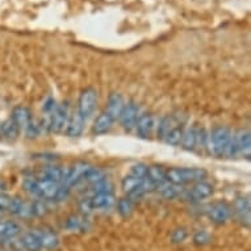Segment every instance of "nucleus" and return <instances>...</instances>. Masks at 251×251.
<instances>
[{
    "label": "nucleus",
    "instance_id": "nucleus-23",
    "mask_svg": "<svg viewBox=\"0 0 251 251\" xmlns=\"http://www.w3.org/2000/svg\"><path fill=\"white\" fill-rule=\"evenodd\" d=\"M165 174H166V170L163 169L162 166L152 165V166H149L148 176L146 177H148L150 181H152V183L156 185V188H158L159 185L166 183Z\"/></svg>",
    "mask_w": 251,
    "mask_h": 251
},
{
    "label": "nucleus",
    "instance_id": "nucleus-31",
    "mask_svg": "<svg viewBox=\"0 0 251 251\" xmlns=\"http://www.w3.org/2000/svg\"><path fill=\"white\" fill-rule=\"evenodd\" d=\"M148 169L149 166H146L145 163H137V165L132 166L130 175L140 177V179H146V176H148Z\"/></svg>",
    "mask_w": 251,
    "mask_h": 251
},
{
    "label": "nucleus",
    "instance_id": "nucleus-8",
    "mask_svg": "<svg viewBox=\"0 0 251 251\" xmlns=\"http://www.w3.org/2000/svg\"><path fill=\"white\" fill-rule=\"evenodd\" d=\"M91 167L92 166L90 163L83 161H79L76 163H74L66 173V176H65V180H63V185H66L67 188L76 185L79 181L83 180L86 177L87 173L90 171Z\"/></svg>",
    "mask_w": 251,
    "mask_h": 251
},
{
    "label": "nucleus",
    "instance_id": "nucleus-7",
    "mask_svg": "<svg viewBox=\"0 0 251 251\" xmlns=\"http://www.w3.org/2000/svg\"><path fill=\"white\" fill-rule=\"evenodd\" d=\"M115 201V196L112 194H95L88 199H84L80 202V209L84 213H90L92 210L107 209Z\"/></svg>",
    "mask_w": 251,
    "mask_h": 251
},
{
    "label": "nucleus",
    "instance_id": "nucleus-5",
    "mask_svg": "<svg viewBox=\"0 0 251 251\" xmlns=\"http://www.w3.org/2000/svg\"><path fill=\"white\" fill-rule=\"evenodd\" d=\"M70 112H69V105L67 103L55 105L54 111L51 112L49 120V129L51 133L61 134L66 130L67 123H69Z\"/></svg>",
    "mask_w": 251,
    "mask_h": 251
},
{
    "label": "nucleus",
    "instance_id": "nucleus-20",
    "mask_svg": "<svg viewBox=\"0 0 251 251\" xmlns=\"http://www.w3.org/2000/svg\"><path fill=\"white\" fill-rule=\"evenodd\" d=\"M198 136H199V128L198 126H192V128L184 130L183 134V140H181L180 146L187 151H194L195 149L198 148Z\"/></svg>",
    "mask_w": 251,
    "mask_h": 251
},
{
    "label": "nucleus",
    "instance_id": "nucleus-3",
    "mask_svg": "<svg viewBox=\"0 0 251 251\" xmlns=\"http://www.w3.org/2000/svg\"><path fill=\"white\" fill-rule=\"evenodd\" d=\"M208 176L204 169H196V167H171L166 170L165 179L167 183L173 185H184L188 183H196V181L205 180Z\"/></svg>",
    "mask_w": 251,
    "mask_h": 251
},
{
    "label": "nucleus",
    "instance_id": "nucleus-34",
    "mask_svg": "<svg viewBox=\"0 0 251 251\" xmlns=\"http://www.w3.org/2000/svg\"><path fill=\"white\" fill-rule=\"evenodd\" d=\"M187 235H188L187 230L183 229V227H180V229L174 230L173 235H171V239H173L174 243H181V242H184L185 238H187Z\"/></svg>",
    "mask_w": 251,
    "mask_h": 251
},
{
    "label": "nucleus",
    "instance_id": "nucleus-32",
    "mask_svg": "<svg viewBox=\"0 0 251 251\" xmlns=\"http://www.w3.org/2000/svg\"><path fill=\"white\" fill-rule=\"evenodd\" d=\"M210 239H212L210 238V234L205 230H199L194 234V242L198 246H204V245L210 242Z\"/></svg>",
    "mask_w": 251,
    "mask_h": 251
},
{
    "label": "nucleus",
    "instance_id": "nucleus-2",
    "mask_svg": "<svg viewBox=\"0 0 251 251\" xmlns=\"http://www.w3.org/2000/svg\"><path fill=\"white\" fill-rule=\"evenodd\" d=\"M23 187L26 192L44 200H58L62 185L49 179H32L26 177L23 181Z\"/></svg>",
    "mask_w": 251,
    "mask_h": 251
},
{
    "label": "nucleus",
    "instance_id": "nucleus-11",
    "mask_svg": "<svg viewBox=\"0 0 251 251\" xmlns=\"http://www.w3.org/2000/svg\"><path fill=\"white\" fill-rule=\"evenodd\" d=\"M119 120L125 132H132L136 128V123L138 120V105L134 101L125 104Z\"/></svg>",
    "mask_w": 251,
    "mask_h": 251
},
{
    "label": "nucleus",
    "instance_id": "nucleus-19",
    "mask_svg": "<svg viewBox=\"0 0 251 251\" xmlns=\"http://www.w3.org/2000/svg\"><path fill=\"white\" fill-rule=\"evenodd\" d=\"M84 123L86 120L79 115L78 111H75L73 115L69 117V123L66 126V134L69 137H79L83 133L84 129Z\"/></svg>",
    "mask_w": 251,
    "mask_h": 251
},
{
    "label": "nucleus",
    "instance_id": "nucleus-17",
    "mask_svg": "<svg viewBox=\"0 0 251 251\" xmlns=\"http://www.w3.org/2000/svg\"><path fill=\"white\" fill-rule=\"evenodd\" d=\"M115 124V120L112 119L111 116L108 115L107 112H103L100 113L98 117L94 121V125H92V132L95 133L96 136H101V134H105L112 129Z\"/></svg>",
    "mask_w": 251,
    "mask_h": 251
},
{
    "label": "nucleus",
    "instance_id": "nucleus-18",
    "mask_svg": "<svg viewBox=\"0 0 251 251\" xmlns=\"http://www.w3.org/2000/svg\"><path fill=\"white\" fill-rule=\"evenodd\" d=\"M21 247L25 251H41V238H40V233L38 231H28L25 233L20 239Z\"/></svg>",
    "mask_w": 251,
    "mask_h": 251
},
{
    "label": "nucleus",
    "instance_id": "nucleus-28",
    "mask_svg": "<svg viewBox=\"0 0 251 251\" xmlns=\"http://www.w3.org/2000/svg\"><path fill=\"white\" fill-rule=\"evenodd\" d=\"M117 210L123 217H129L133 212V201L132 199L123 198L117 202Z\"/></svg>",
    "mask_w": 251,
    "mask_h": 251
},
{
    "label": "nucleus",
    "instance_id": "nucleus-36",
    "mask_svg": "<svg viewBox=\"0 0 251 251\" xmlns=\"http://www.w3.org/2000/svg\"><path fill=\"white\" fill-rule=\"evenodd\" d=\"M4 181H3V180H1V179H0V191H1V190H3V188H4Z\"/></svg>",
    "mask_w": 251,
    "mask_h": 251
},
{
    "label": "nucleus",
    "instance_id": "nucleus-10",
    "mask_svg": "<svg viewBox=\"0 0 251 251\" xmlns=\"http://www.w3.org/2000/svg\"><path fill=\"white\" fill-rule=\"evenodd\" d=\"M208 216L213 224L223 225V224L227 223L229 218L231 217V206L224 201L214 202L208 209Z\"/></svg>",
    "mask_w": 251,
    "mask_h": 251
},
{
    "label": "nucleus",
    "instance_id": "nucleus-30",
    "mask_svg": "<svg viewBox=\"0 0 251 251\" xmlns=\"http://www.w3.org/2000/svg\"><path fill=\"white\" fill-rule=\"evenodd\" d=\"M92 191L95 194H112V184L105 179L96 184H92Z\"/></svg>",
    "mask_w": 251,
    "mask_h": 251
},
{
    "label": "nucleus",
    "instance_id": "nucleus-38",
    "mask_svg": "<svg viewBox=\"0 0 251 251\" xmlns=\"http://www.w3.org/2000/svg\"><path fill=\"white\" fill-rule=\"evenodd\" d=\"M0 136H1V134H0Z\"/></svg>",
    "mask_w": 251,
    "mask_h": 251
},
{
    "label": "nucleus",
    "instance_id": "nucleus-21",
    "mask_svg": "<svg viewBox=\"0 0 251 251\" xmlns=\"http://www.w3.org/2000/svg\"><path fill=\"white\" fill-rule=\"evenodd\" d=\"M21 233L19 224L13 221H3L0 223V239H15Z\"/></svg>",
    "mask_w": 251,
    "mask_h": 251
},
{
    "label": "nucleus",
    "instance_id": "nucleus-16",
    "mask_svg": "<svg viewBox=\"0 0 251 251\" xmlns=\"http://www.w3.org/2000/svg\"><path fill=\"white\" fill-rule=\"evenodd\" d=\"M179 124H183L181 121H179L177 119V116L175 115H167L165 116L163 119L159 121V125H158V128H156V137H158V140L159 141H165L166 136L169 134V132L174 126H176Z\"/></svg>",
    "mask_w": 251,
    "mask_h": 251
},
{
    "label": "nucleus",
    "instance_id": "nucleus-6",
    "mask_svg": "<svg viewBox=\"0 0 251 251\" xmlns=\"http://www.w3.org/2000/svg\"><path fill=\"white\" fill-rule=\"evenodd\" d=\"M96 104H98V92H96L95 88L87 87L80 92L76 111L79 112V115L82 116L83 119L87 120L95 111Z\"/></svg>",
    "mask_w": 251,
    "mask_h": 251
},
{
    "label": "nucleus",
    "instance_id": "nucleus-26",
    "mask_svg": "<svg viewBox=\"0 0 251 251\" xmlns=\"http://www.w3.org/2000/svg\"><path fill=\"white\" fill-rule=\"evenodd\" d=\"M183 134H184V126L179 124L170 130L163 142H166L170 146H179L181 144V140H183Z\"/></svg>",
    "mask_w": 251,
    "mask_h": 251
},
{
    "label": "nucleus",
    "instance_id": "nucleus-35",
    "mask_svg": "<svg viewBox=\"0 0 251 251\" xmlns=\"http://www.w3.org/2000/svg\"><path fill=\"white\" fill-rule=\"evenodd\" d=\"M11 200H12V196H9L7 194H0V212H7L8 210Z\"/></svg>",
    "mask_w": 251,
    "mask_h": 251
},
{
    "label": "nucleus",
    "instance_id": "nucleus-29",
    "mask_svg": "<svg viewBox=\"0 0 251 251\" xmlns=\"http://www.w3.org/2000/svg\"><path fill=\"white\" fill-rule=\"evenodd\" d=\"M91 185L96 184V183H99V181L104 180L105 176H104V173L100 169H96V167H91V170L87 173L86 177H84Z\"/></svg>",
    "mask_w": 251,
    "mask_h": 251
},
{
    "label": "nucleus",
    "instance_id": "nucleus-13",
    "mask_svg": "<svg viewBox=\"0 0 251 251\" xmlns=\"http://www.w3.org/2000/svg\"><path fill=\"white\" fill-rule=\"evenodd\" d=\"M233 212L235 213L238 221L246 227L250 226V199L249 198H238L235 199L234 204H233Z\"/></svg>",
    "mask_w": 251,
    "mask_h": 251
},
{
    "label": "nucleus",
    "instance_id": "nucleus-24",
    "mask_svg": "<svg viewBox=\"0 0 251 251\" xmlns=\"http://www.w3.org/2000/svg\"><path fill=\"white\" fill-rule=\"evenodd\" d=\"M66 229L70 231H86L88 229V221L82 216L74 214L67 218Z\"/></svg>",
    "mask_w": 251,
    "mask_h": 251
},
{
    "label": "nucleus",
    "instance_id": "nucleus-4",
    "mask_svg": "<svg viewBox=\"0 0 251 251\" xmlns=\"http://www.w3.org/2000/svg\"><path fill=\"white\" fill-rule=\"evenodd\" d=\"M251 152V136L250 132L247 129H241L237 133L233 134L231 137L230 146H229V150H227V156L237 155V154H241V155L249 158Z\"/></svg>",
    "mask_w": 251,
    "mask_h": 251
},
{
    "label": "nucleus",
    "instance_id": "nucleus-15",
    "mask_svg": "<svg viewBox=\"0 0 251 251\" xmlns=\"http://www.w3.org/2000/svg\"><path fill=\"white\" fill-rule=\"evenodd\" d=\"M11 119L16 123V125L19 126V129H26L29 124L33 121L32 119V112L30 109L24 105H19V107H15L12 111V115H11Z\"/></svg>",
    "mask_w": 251,
    "mask_h": 251
},
{
    "label": "nucleus",
    "instance_id": "nucleus-25",
    "mask_svg": "<svg viewBox=\"0 0 251 251\" xmlns=\"http://www.w3.org/2000/svg\"><path fill=\"white\" fill-rule=\"evenodd\" d=\"M19 133H20V129L11 117L5 120L0 126V134L5 138H8V140H16L19 137Z\"/></svg>",
    "mask_w": 251,
    "mask_h": 251
},
{
    "label": "nucleus",
    "instance_id": "nucleus-9",
    "mask_svg": "<svg viewBox=\"0 0 251 251\" xmlns=\"http://www.w3.org/2000/svg\"><path fill=\"white\" fill-rule=\"evenodd\" d=\"M213 185L209 181L200 180L194 183L190 190L185 192V199L191 201H201L213 195Z\"/></svg>",
    "mask_w": 251,
    "mask_h": 251
},
{
    "label": "nucleus",
    "instance_id": "nucleus-14",
    "mask_svg": "<svg viewBox=\"0 0 251 251\" xmlns=\"http://www.w3.org/2000/svg\"><path fill=\"white\" fill-rule=\"evenodd\" d=\"M125 100H124L123 95L119 92H112L111 95L108 96V104H107V112L108 115L111 116L112 119L119 120L121 112H123L124 107H125Z\"/></svg>",
    "mask_w": 251,
    "mask_h": 251
},
{
    "label": "nucleus",
    "instance_id": "nucleus-27",
    "mask_svg": "<svg viewBox=\"0 0 251 251\" xmlns=\"http://www.w3.org/2000/svg\"><path fill=\"white\" fill-rule=\"evenodd\" d=\"M42 174L45 179L53 180L55 183H61L65 180V176H66L65 171L58 166H46L45 169H42Z\"/></svg>",
    "mask_w": 251,
    "mask_h": 251
},
{
    "label": "nucleus",
    "instance_id": "nucleus-1",
    "mask_svg": "<svg viewBox=\"0 0 251 251\" xmlns=\"http://www.w3.org/2000/svg\"><path fill=\"white\" fill-rule=\"evenodd\" d=\"M233 133L226 126H216L208 134L205 149L208 154L214 158L227 156V150L230 146Z\"/></svg>",
    "mask_w": 251,
    "mask_h": 251
},
{
    "label": "nucleus",
    "instance_id": "nucleus-22",
    "mask_svg": "<svg viewBox=\"0 0 251 251\" xmlns=\"http://www.w3.org/2000/svg\"><path fill=\"white\" fill-rule=\"evenodd\" d=\"M38 233H40V238H41L42 249L55 250L59 246V238L54 231L49 230V229H44V230H40Z\"/></svg>",
    "mask_w": 251,
    "mask_h": 251
},
{
    "label": "nucleus",
    "instance_id": "nucleus-33",
    "mask_svg": "<svg viewBox=\"0 0 251 251\" xmlns=\"http://www.w3.org/2000/svg\"><path fill=\"white\" fill-rule=\"evenodd\" d=\"M23 200H21L20 198H12V200H11V202H9V206H8V210L7 212H9V213L12 214H17L19 216V212H20L21 206H23Z\"/></svg>",
    "mask_w": 251,
    "mask_h": 251
},
{
    "label": "nucleus",
    "instance_id": "nucleus-37",
    "mask_svg": "<svg viewBox=\"0 0 251 251\" xmlns=\"http://www.w3.org/2000/svg\"><path fill=\"white\" fill-rule=\"evenodd\" d=\"M0 251H3V250H0Z\"/></svg>",
    "mask_w": 251,
    "mask_h": 251
},
{
    "label": "nucleus",
    "instance_id": "nucleus-12",
    "mask_svg": "<svg viewBox=\"0 0 251 251\" xmlns=\"http://www.w3.org/2000/svg\"><path fill=\"white\" fill-rule=\"evenodd\" d=\"M136 132L137 136L142 140H149L154 133L155 129V117L151 113H144L138 116V120L136 123Z\"/></svg>",
    "mask_w": 251,
    "mask_h": 251
}]
</instances>
